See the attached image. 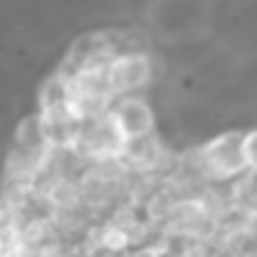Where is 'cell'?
Returning a JSON list of instances; mask_svg holds the SVG:
<instances>
[{
	"label": "cell",
	"instance_id": "cell-1",
	"mask_svg": "<svg viewBox=\"0 0 257 257\" xmlns=\"http://www.w3.org/2000/svg\"><path fill=\"white\" fill-rule=\"evenodd\" d=\"M243 133L246 130H227L196 150L199 155V172L210 185H229L240 180L246 172L243 163Z\"/></svg>",
	"mask_w": 257,
	"mask_h": 257
},
{
	"label": "cell",
	"instance_id": "cell-2",
	"mask_svg": "<svg viewBox=\"0 0 257 257\" xmlns=\"http://www.w3.org/2000/svg\"><path fill=\"white\" fill-rule=\"evenodd\" d=\"M108 119L116 127L119 139L124 144L130 141H141V139H152L155 136V111L144 97L133 94V97H119L113 100Z\"/></svg>",
	"mask_w": 257,
	"mask_h": 257
},
{
	"label": "cell",
	"instance_id": "cell-3",
	"mask_svg": "<svg viewBox=\"0 0 257 257\" xmlns=\"http://www.w3.org/2000/svg\"><path fill=\"white\" fill-rule=\"evenodd\" d=\"M152 80V58L147 53H124L108 64V89L111 97H133Z\"/></svg>",
	"mask_w": 257,
	"mask_h": 257
},
{
	"label": "cell",
	"instance_id": "cell-4",
	"mask_svg": "<svg viewBox=\"0 0 257 257\" xmlns=\"http://www.w3.org/2000/svg\"><path fill=\"white\" fill-rule=\"evenodd\" d=\"M14 141H17V152L34 158V161H47L50 155V139H47V124L42 113L25 116L14 130Z\"/></svg>",
	"mask_w": 257,
	"mask_h": 257
},
{
	"label": "cell",
	"instance_id": "cell-5",
	"mask_svg": "<svg viewBox=\"0 0 257 257\" xmlns=\"http://www.w3.org/2000/svg\"><path fill=\"white\" fill-rule=\"evenodd\" d=\"M69 100H72V80L64 72H56L42 83L39 89V113H58L67 111Z\"/></svg>",
	"mask_w": 257,
	"mask_h": 257
},
{
	"label": "cell",
	"instance_id": "cell-6",
	"mask_svg": "<svg viewBox=\"0 0 257 257\" xmlns=\"http://www.w3.org/2000/svg\"><path fill=\"white\" fill-rule=\"evenodd\" d=\"M243 163L249 174H257V127L243 133Z\"/></svg>",
	"mask_w": 257,
	"mask_h": 257
},
{
	"label": "cell",
	"instance_id": "cell-7",
	"mask_svg": "<svg viewBox=\"0 0 257 257\" xmlns=\"http://www.w3.org/2000/svg\"><path fill=\"white\" fill-rule=\"evenodd\" d=\"M3 257H34V251H31L28 249V246H17V249H12V251H6V254H3Z\"/></svg>",
	"mask_w": 257,
	"mask_h": 257
},
{
	"label": "cell",
	"instance_id": "cell-8",
	"mask_svg": "<svg viewBox=\"0 0 257 257\" xmlns=\"http://www.w3.org/2000/svg\"><path fill=\"white\" fill-rule=\"evenodd\" d=\"M9 224V213H6V205H3V199H0V229Z\"/></svg>",
	"mask_w": 257,
	"mask_h": 257
},
{
	"label": "cell",
	"instance_id": "cell-9",
	"mask_svg": "<svg viewBox=\"0 0 257 257\" xmlns=\"http://www.w3.org/2000/svg\"><path fill=\"white\" fill-rule=\"evenodd\" d=\"M108 257H111V254H108ZM124 257H127V254H124Z\"/></svg>",
	"mask_w": 257,
	"mask_h": 257
},
{
	"label": "cell",
	"instance_id": "cell-10",
	"mask_svg": "<svg viewBox=\"0 0 257 257\" xmlns=\"http://www.w3.org/2000/svg\"><path fill=\"white\" fill-rule=\"evenodd\" d=\"M0 257H3V254H0Z\"/></svg>",
	"mask_w": 257,
	"mask_h": 257
}]
</instances>
